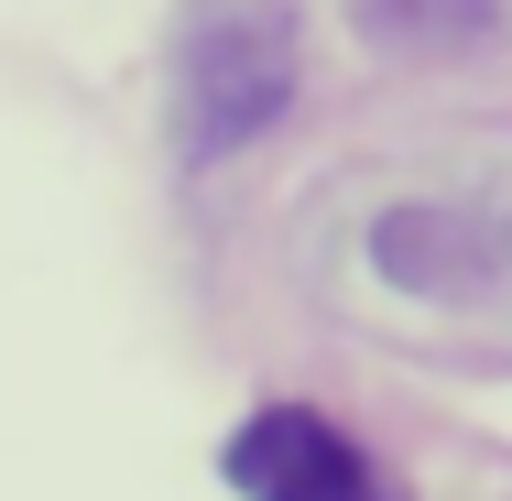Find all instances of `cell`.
<instances>
[{
  "label": "cell",
  "instance_id": "6da1fadb",
  "mask_svg": "<svg viewBox=\"0 0 512 501\" xmlns=\"http://www.w3.org/2000/svg\"><path fill=\"white\" fill-rule=\"evenodd\" d=\"M295 99V11L273 0H207L175 33V142L218 164L240 142H262Z\"/></svg>",
  "mask_w": 512,
  "mask_h": 501
},
{
  "label": "cell",
  "instance_id": "3957f363",
  "mask_svg": "<svg viewBox=\"0 0 512 501\" xmlns=\"http://www.w3.org/2000/svg\"><path fill=\"white\" fill-rule=\"evenodd\" d=\"M491 229L469 218V207H393L382 229H371V262L393 273V284H414V295H469L480 273H491Z\"/></svg>",
  "mask_w": 512,
  "mask_h": 501
},
{
  "label": "cell",
  "instance_id": "277c9868",
  "mask_svg": "<svg viewBox=\"0 0 512 501\" xmlns=\"http://www.w3.org/2000/svg\"><path fill=\"white\" fill-rule=\"evenodd\" d=\"M382 55H469L502 33V0H349Z\"/></svg>",
  "mask_w": 512,
  "mask_h": 501
},
{
  "label": "cell",
  "instance_id": "7a4b0ae2",
  "mask_svg": "<svg viewBox=\"0 0 512 501\" xmlns=\"http://www.w3.org/2000/svg\"><path fill=\"white\" fill-rule=\"evenodd\" d=\"M229 480H240L251 501H382L371 458H360L327 414H306V403L251 414V425L229 436Z\"/></svg>",
  "mask_w": 512,
  "mask_h": 501
}]
</instances>
